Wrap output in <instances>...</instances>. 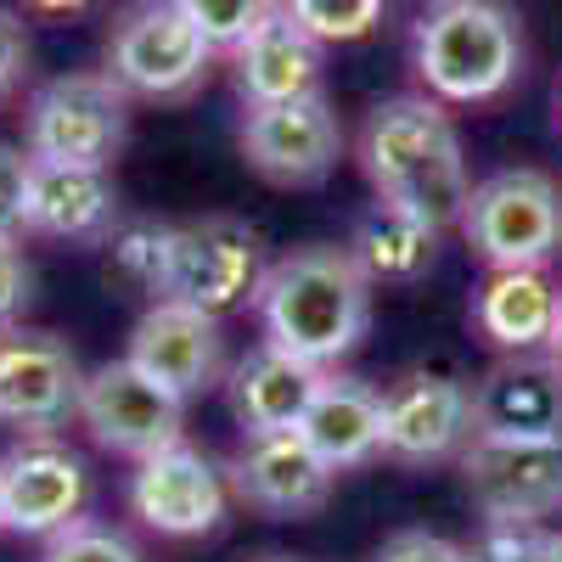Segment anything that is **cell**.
Listing matches in <instances>:
<instances>
[{"mask_svg":"<svg viewBox=\"0 0 562 562\" xmlns=\"http://www.w3.org/2000/svg\"><path fill=\"white\" fill-rule=\"evenodd\" d=\"M461 484L490 529H540L562 506V434L551 439H501L473 434L461 456Z\"/></svg>","mask_w":562,"mask_h":562,"instance_id":"cell-7","label":"cell"},{"mask_svg":"<svg viewBox=\"0 0 562 562\" xmlns=\"http://www.w3.org/2000/svg\"><path fill=\"white\" fill-rule=\"evenodd\" d=\"M439 237L445 231L428 225L422 214L411 209H394V203H371L355 225V237H349V254L360 259V270L371 281H394V288H405V281H422L434 270L439 259Z\"/></svg>","mask_w":562,"mask_h":562,"instance_id":"cell-23","label":"cell"},{"mask_svg":"<svg viewBox=\"0 0 562 562\" xmlns=\"http://www.w3.org/2000/svg\"><path fill=\"white\" fill-rule=\"evenodd\" d=\"M557 281L546 270H490L473 299V326L506 355H546L557 326Z\"/></svg>","mask_w":562,"mask_h":562,"instance_id":"cell-22","label":"cell"},{"mask_svg":"<svg viewBox=\"0 0 562 562\" xmlns=\"http://www.w3.org/2000/svg\"><path fill=\"white\" fill-rule=\"evenodd\" d=\"M79 422L102 450L124 461H147L186 439V400L153 383L135 360H102L97 371H85Z\"/></svg>","mask_w":562,"mask_h":562,"instance_id":"cell-9","label":"cell"},{"mask_svg":"<svg viewBox=\"0 0 562 562\" xmlns=\"http://www.w3.org/2000/svg\"><path fill=\"white\" fill-rule=\"evenodd\" d=\"M524 63L529 45L512 0H428L411 23V74L439 108L501 102Z\"/></svg>","mask_w":562,"mask_h":562,"instance_id":"cell-3","label":"cell"},{"mask_svg":"<svg viewBox=\"0 0 562 562\" xmlns=\"http://www.w3.org/2000/svg\"><path fill=\"white\" fill-rule=\"evenodd\" d=\"M479 557L484 562H562V535L557 529H490Z\"/></svg>","mask_w":562,"mask_h":562,"instance_id":"cell-29","label":"cell"},{"mask_svg":"<svg viewBox=\"0 0 562 562\" xmlns=\"http://www.w3.org/2000/svg\"><path fill=\"white\" fill-rule=\"evenodd\" d=\"M119 225V186L108 169L90 164H29L23 231L52 243H108Z\"/></svg>","mask_w":562,"mask_h":562,"instance_id":"cell-17","label":"cell"},{"mask_svg":"<svg viewBox=\"0 0 562 562\" xmlns=\"http://www.w3.org/2000/svg\"><path fill=\"white\" fill-rule=\"evenodd\" d=\"M371 299H378V281L360 270L349 243H310L265 265L254 310L265 344L333 371L344 355L360 349L371 326Z\"/></svg>","mask_w":562,"mask_h":562,"instance_id":"cell-1","label":"cell"},{"mask_svg":"<svg viewBox=\"0 0 562 562\" xmlns=\"http://www.w3.org/2000/svg\"><path fill=\"white\" fill-rule=\"evenodd\" d=\"M299 434L338 467H366L383 456V389H371L360 378H344V371H326Z\"/></svg>","mask_w":562,"mask_h":562,"instance_id":"cell-21","label":"cell"},{"mask_svg":"<svg viewBox=\"0 0 562 562\" xmlns=\"http://www.w3.org/2000/svg\"><path fill=\"white\" fill-rule=\"evenodd\" d=\"M321 378H326L321 366L276 344H254L225 371V400H231V416L243 422V434H276V428H299L304 422Z\"/></svg>","mask_w":562,"mask_h":562,"instance_id":"cell-20","label":"cell"},{"mask_svg":"<svg viewBox=\"0 0 562 562\" xmlns=\"http://www.w3.org/2000/svg\"><path fill=\"white\" fill-rule=\"evenodd\" d=\"M124 360H135L153 383H164L180 400H192L203 389H220L225 383L220 315H203V310L180 304V299H153L135 321Z\"/></svg>","mask_w":562,"mask_h":562,"instance_id":"cell-16","label":"cell"},{"mask_svg":"<svg viewBox=\"0 0 562 562\" xmlns=\"http://www.w3.org/2000/svg\"><path fill=\"white\" fill-rule=\"evenodd\" d=\"M265 276V237L237 214H209L192 225H175L169 248V293L203 315H231L237 304H254Z\"/></svg>","mask_w":562,"mask_h":562,"instance_id":"cell-8","label":"cell"},{"mask_svg":"<svg viewBox=\"0 0 562 562\" xmlns=\"http://www.w3.org/2000/svg\"><path fill=\"white\" fill-rule=\"evenodd\" d=\"M29 299H34V270L23 259V243H0V333L23 321Z\"/></svg>","mask_w":562,"mask_h":562,"instance_id":"cell-31","label":"cell"},{"mask_svg":"<svg viewBox=\"0 0 562 562\" xmlns=\"http://www.w3.org/2000/svg\"><path fill=\"white\" fill-rule=\"evenodd\" d=\"M90 473L57 434H29L0 456V529L52 540L79 524Z\"/></svg>","mask_w":562,"mask_h":562,"instance_id":"cell-13","label":"cell"},{"mask_svg":"<svg viewBox=\"0 0 562 562\" xmlns=\"http://www.w3.org/2000/svg\"><path fill=\"white\" fill-rule=\"evenodd\" d=\"M225 484L254 512H270V518H310V512H321L326 495H333L338 467L299 428H276V434H243V450L225 467Z\"/></svg>","mask_w":562,"mask_h":562,"instance_id":"cell-15","label":"cell"},{"mask_svg":"<svg viewBox=\"0 0 562 562\" xmlns=\"http://www.w3.org/2000/svg\"><path fill=\"white\" fill-rule=\"evenodd\" d=\"M243 158L254 175H265L270 186H321L344 164V119L326 102V90L299 102H276V108H243L237 124Z\"/></svg>","mask_w":562,"mask_h":562,"instance_id":"cell-11","label":"cell"},{"mask_svg":"<svg viewBox=\"0 0 562 562\" xmlns=\"http://www.w3.org/2000/svg\"><path fill=\"white\" fill-rule=\"evenodd\" d=\"M214 45L175 0H130L108 29V74L130 102H186L214 74Z\"/></svg>","mask_w":562,"mask_h":562,"instance_id":"cell-5","label":"cell"},{"mask_svg":"<svg viewBox=\"0 0 562 562\" xmlns=\"http://www.w3.org/2000/svg\"><path fill=\"white\" fill-rule=\"evenodd\" d=\"M355 158L371 180V192H378V203L411 209L439 231L461 225L467 198H473V175H467V153H461L450 113L434 97L405 90V97L378 102L360 124Z\"/></svg>","mask_w":562,"mask_h":562,"instance_id":"cell-2","label":"cell"},{"mask_svg":"<svg viewBox=\"0 0 562 562\" xmlns=\"http://www.w3.org/2000/svg\"><path fill=\"white\" fill-rule=\"evenodd\" d=\"M90 7H97V0H23L29 18H79Z\"/></svg>","mask_w":562,"mask_h":562,"instance_id":"cell-33","label":"cell"},{"mask_svg":"<svg viewBox=\"0 0 562 562\" xmlns=\"http://www.w3.org/2000/svg\"><path fill=\"white\" fill-rule=\"evenodd\" d=\"M85 394V366L57 333L34 326H7L0 333V428L29 434H57L68 416H79Z\"/></svg>","mask_w":562,"mask_h":562,"instance_id":"cell-12","label":"cell"},{"mask_svg":"<svg viewBox=\"0 0 562 562\" xmlns=\"http://www.w3.org/2000/svg\"><path fill=\"white\" fill-rule=\"evenodd\" d=\"M225 506H231L225 473L186 439L135 461V473H130V512L153 535H169V540L214 535L225 524Z\"/></svg>","mask_w":562,"mask_h":562,"instance_id":"cell-14","label":"cell"},{"mask_svg":"<svg viewBox=\"0 0 562 562\" xmlns=\"http://www.w3.org/2000/svg\"><path fill=\"white\" fill-rule=\"evenodd\" d=\"M29 153L0 140V243H23V198H29Z\"/></svg>","mask_w":562,"mask_h":562,"instance_id":"cell-28","label":"cell"},{"mask_svg":"<svg viewBox=\"0 0 562 562\" xmlns=\"http://www.w3.org/2000/svg\"><path fill=\"white\" fill-rule=\"evenodd\" d=\"M394 0H281L288 12L315 45H355V40H371L383 29Z\"/></svg>","mask_w":562,"mask_h":562,"instance_id":"cell-25","label":"cell"},{"mask_svg":"<svg viewBox=\"0 0 562 562\" xmlns=\"http://www.w3.org/2000/svg\"><path fill=\"white\" fill-rule=\"evenodd\" d=\"M473 562H484V557H473Z\"/></svg>","mask_w":562,"mask_h":562,"instance_id":"cell-37","label":"cell"},{"mask_svg":"<svg viewBox=\"0 0 562 562\" xmlns=\"http://www.w3.org/2000/svg\"><path fill=\"white\" fill-rule=\"evenodd\" d=\"M108 265L124 288L140 299H164L169 293V248H175V225L164 220H119L108 231Z\"/></svg>","mask_w":562,"mask_h":562,"instance_id":"cell-24","label":"cell"},{"mask_svg":"<svg viewBox=\"0 0 562 562\" xmlns=\"http://www.w3.org/2000/svg\"><path fill=\"white\" fill-rule=\"evenodd\" d=\"M461 237L490 270H546L562 248V186L529 164L473 180Z\"/></svg>","mask_w":562,"mask_h":562,"instance_id":"cell-6","label":"cell"},{"mask_svg":"<svg viewBox=\"0 0 562 562\" xmlns=\"http://www.w3.org/2000/svg\"><path fill=\"white\" fill-rule=\"evenodd\" d=\"M40 562H140V551H135L119 529L79 518V524H68L63 535H52V546H45Z\"/></svg>","mask_w":562,"mask_h":562,"instance_id":"cell-27","label":"cell"},{"mask_svg":"<svg viewBox=\"0 0 562 562\" xmlns=\"http://www.w3.org/2000/svg\"><path fill=\"white\" fill-rule=\"evenodd\" d=\"M231 85H237L243 108H276L299 102L321 90V57L326 45H315L288 12H270L243 45H231Z\"/></svg>","mask_w":562,"mask_h":562,"instance_id":"cell-18","label":"cell"},{"mask_svg":"<svg viewBox=\"0 0 562 562\" xmlns=\"http://www.w3.org/2000/svg\"><path fill=\"white\" fill-rule=\"evenodd\" d=\"M378 562H473V551L445 535H428V529H405V535L383 540Z\"/></svg>","mask_w":562,"mask_h":562,"instance_id":"cell-32","label":"cell"},{"mask_svg":"<svg viewBox=\"0 0 562 562\" xmlns=\"http://www.w3.org/2000/svg\"><path fill=\"white\" fill-rule=\"evenodd\" d=\"M29 79V23L23 12L0 7V108H7Z\"/></svg>","mask_w":562,"mask_h":562,"instance_id":"cell-30","label":"cell"},{"mask_svg":"<svg viewBox=\"0 0 562 562\" xmlns=\"http://www.w3.org/2000/svg\"><path fill=\"white\" fill-rule=\"evenodd\" d=\"M557 124H562V85H557Z\"/></svg>","mask_w":562,"mask_h":562,"instance_id":"cell-36","label":"cell"},{"mask_svg":"<svg viewBox=\"0 0 562 562\" xmlns=\"http://www.w3.org/2000/svg\"><path fill=\"white\" fill-rule=\"evenodd\" d=\"M557 366H562V293H557V326H551V349H546Z\"/></svg>","mask_w":562,"mask_h":562,"instance_id":"cell-34","label":"cell"},{"mask_svg":"<svg viewBox=\"0 0 562 562\" xmlns=\"http://www.w3.org/2000/svg\"><path fill=\"white\" fill-rule=\"evenodd\" d=\"M473 383L445 366H411L383 389V456L428 467L473 445Z\"/></svg>","mask_w":562,"mask_h":562,"instance_id":"cell-10","label":"cell"},{"mask_svg":"<svg viewBox=\"0 0 562 562\" xmlns=\"http://www.w3.org/2000/svg\"><path fill=\"white\" fill-rule=\"evenodd\" d=\"M479 434L551 439L562 434V366L551 355H506L473 383Z\"/></svg>","mask_w":562,"mask_h":562,"instance_id":"cell-19","label":"cell"},{"mask_svg":"<svg viewBox=\"0 0 562 562\" xmlns=\"http://www.w3.org/2000/svg\"><path fill=\"white\" fill-rule=\"evenodd\" d=\"M175 7L198 23V34L214 45V52H231V45H243L281 0H175Z\"/></svg>","mask_w":562,"mask_h":562,"instance_id":"cell-26","label":"cell"},{"mask_svg":"<svg viewBox=\"0 0 562 562\" xmlns=\"http://www.w3.org/2000/svg\"><path fill=\"white\" fill-rule=\"evenodd\" d=\"M130 140V97L108 68H74L29 90L23 102V153L40 164H90L113 169Z\"/></svg>","mask_w":562,"mask_h":562,"instance_id":"cell-4","label":"cell"},{"mask_svg":"<svg viewBox=\"0 0 562 562\" xmlns=\"http://www.w3.org/2000/svg\"><path fill=\"white\" fill-rule=\"evenodd\" d=\"M254 562H299V557H281V551H270V557H254Z\"/></svg>","mask_w":562,"mask_h":562,"instance_id":"cell-35","label":"cell"}]
</instances>
